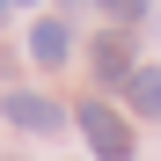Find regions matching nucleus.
<instances>
[{
    "mask_svg": "<svg viewBox=\"0 0 161 161\" xmlns=\"http://www.w3.org/2000/svg\"><path fill=\"white\" fill-rule=\"evenodd\" d=\"M103 8H110V15L125 22V30H132V22H139V8H147V0H103Z\"/></svg>",
    "mask_w": 161,
    "mask_h": 161,
    "instance_id": "6",
    "label": "nucleus"
},
{
    "mask_svg": "<svg viewBox=\"0 0 161 161\" xmlns=\"http://www.w3.org/2000/svg\"><path fill=\"white\" fill-rule=\"evenodd\" d=\"M0 15H8V0H0Z\"/></svg>",
    "mask_w": 161,
    "mask_h": 161,
    "instance_id": "7",
    "label": "nucleus"
},
{
    "mask_svg": "<svg viewBox=\"0 0 161 161\" xmlns=\"http://www.w3.org/2000/svg\"><path fill=\"white\" fill-rule=\"evenodd\" d=\"M66 51H73V37H66V22H37V30H30V59H44V66H59Z\"/></svg>",
    "mask_w": 161,
    "mask_h": 161,
    "instance_id": "5",
    "label": "nucleus"
},
{
    "mask_svg": "<svg viewBox=\"0 0 161 161\" xmlns=\"http://www.w3.org/2000/svg\"><path fill=\"white\" fill-rule=\"evenodd\" d=\"M0 110H8L22 132H59V125H66V117H59V103H44V95H30V88H15Z\"/></svg>",
    "mask_w": 161,
    "mask_h": 161,
    "instance_id": "2",
    "label": "nucleus"
},
{
    "mask_svg": "<svg viewBox=\"0 0 161 161\" xmlns=\"http://www.w3.org/2000/svg\"><path fill=\"white\" fill-rule=\"evenodd\" d=\"M8 8H22V0H8Z\"/></svg>",
    "mask_w": 161,
    "mask_h": 161,
    "instance_id": "8",
    "label": "nucleus"
},
{
    "mask_svg": "<svg viewBox=\"0 0 161 161\" xmlns=\"http://www.w3.org/2000/svg\"><path fill=\"white\" fill-rule=\"evenodd\" d=\"M125 95H132V110H139V117H161V66H132Z\"/></svg>",
    "mask_w": 161,
    "mask_h": 161,
    "instance_id": "4",
    "label": "nucleus"
},
{
    "mask_svg": "<svg viewBox=\"0 0 161 161\" xmlns=\"http://www.w3.org/2000/svg\"><path fill=\"white\" fill-rule=\"evenodd\" d=\"M80 132H88V147H95V161H132V132H125V117L110 110V103H80Z\"/></svg>",
    "mask_w": 161,
    "mask_h": 161,
    "instance_id": "1",
    "label": "nucleus"
},
{
    "mask_svg": "<svg viewBox=\"0 0 161 161\" xmlns=\"http://www.w3.org/2000/svg\"><path fill=\"white\" fill-rule=\"evenodd\" d=\"M95 80H132V37L125 30H110V37H95Z\"/></svg>",
    "mask_w": 161,
    "mask_h": 161,
    "instance_id": "3",
    "label": "nucleus"
}]
</instances>
